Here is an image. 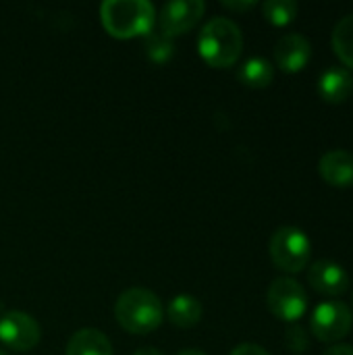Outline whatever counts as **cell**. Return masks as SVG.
<instances>
[{"label": "cell", "instance_id": "1", "mask_svg": "<svg viewBox=\"0 0 353 355\" xmlns=\"http://www.w3.org/2000/svg\"><path fill=\"white\" fill-rule=\"evenodd\" d=\"M243 50V35L235 21L214 17L204 23L198 35L200 56L214 69H229L237 62Z\"/></svg>", "mask_w": 353, "mask_h": 355}, {"label": "cell", "instance_id": "2", "mask_svg": "<svg viewBox=\"0 0 353 355\" xmlns=\"http://www.w3.org/2000/svg\"><path fill=\"white\" fill-rule=\"evenodd\" d=\"M117 322L131 335H148L164 320V306L150 289L133 287L119 295L114 304Z\"/></svg>", "mask_w": 353, "mask_h": 355}, {"label": "cell", "instance_id": "3", "mask_svg": "<svg viewBox=\"0 0 353 355\" xmlns=\"http://www.w3.org/2000/svg\"><path fill=\"white\" fill-rule=\"evenodd\" d=\"M104 29L119 40L148 35L156 21V8L148 0H106L100 6Z\"/></svg>", "mask_w": 353, "mask_h": 355}, {"label": "cell", "instance_id": "4", "mask_svg": "<svg viewBox=\"0 0 353 355\" xmlns=\"http://www.w3.org/2000/svg\"><path fill=\"white\" fill-rule=\"evenodd\" d=\"M268 252L273 264L279 270L287 275H298L306 270V266L310 264L312 241L298 227H281L273 233Z\"/></svg>", "mask_w": 353, "mask_h": 355}, {"label": "cell", "instance_id": "5", "mask_svg": "<svg viewBox=\"0 0 353 355\" xmlns=\"http://www.w3.org/2000/svg\"><path fill=\"white\" fill-rule=\"evenodd\" d=\"M353 314L347 304L329 300L314 308L310 331L320 343H337L352 333Z\"/></svg>", "mask_w": 353, "mask_h": 355}, {"label": "cell", "instance_id": "6", "mask_svg": "<svg viewBox=\"0 0 353 355\" xmlns=\"http://www.w3.org/2000/svg\"><path fill=\"white\" fill-rule=\"evenodd\" d=\"M266 304L273 316H277L279 320L298 322L308 312V293L295 279L281 277L270 283Z\"/></svg>", "mask_w": 353, "mask_h": 355}, {"label": "cell", "instance_id": "7", "mask_svg": "<svg viewBox=\"0 0 353 355\" xmlns=\"http://www.w3.org/2000/svg\"><path fill=\"white\" fill-rule=\"evenodd\" d=\"M42 329L25 312H6L0 316V343L12 352H29L40 343Z\"/></svg>", "mask_w": 353, "mask_h": 355}, {"label": "cell", "instance_id": "8", "mask_svg": "<svg viewBox=\"0 0 353 355\" xmlns=\"http://www.w3.org/2000/svg\"><path fill=\"white\" fill-rule=\"evenodd\" d=\"M206 10V4L202 0H175V2H166L160 8L158 15V25L160 31L169 37L181 35L189 29H193L202 15Z\"/></svg>", "mask_w": 353, "mask_h": 355}, {"label": "cell", "instance_id": "9", "mask_svg": "<svg viewBox=\"0 0 353 355\" xmlns=\"http://www.w3.org/2000/svg\"><path fill=\"white\" fill-rule=\"evenodd\" d=\"M310 287L325 297H339L350 289V275L345 268L333 260H318L310 264L308 270Z\"/></svg>", "mask_w": 353, "mask_h": 355}, {"label": "cell", "instance_id": "10", "mask_svg": "<svg viewBox=\"0 0 353 355\" xmlns=\"http://www.w3.org/2000/svg\"><path fill=\"white\" fill-rule=\"evenodd\" d=\"M312 58V44L302 33H285L275 44V60L283 73H300Z\"/></svg>", "mask_w": 353, "mask_h": 355}, {"label": "cell", "instance_id": "11", "mask_svg": "<svg viewBox=\"0 0 353 355\" xmlns=\"http://www.w3.org/2000/svg\"><path fill=\"white\" fill-rule=\"evenodd\" d=\"M318 171L322 181L333 187H353V154L347 150L327 152L318 162Z\"/></svg>", "mask_w": 353, "mask_h": 355}, {"label": "cell", "instance_id": "12", "mask_svg": "<svg viewBox=\"0 0 353 355\" xmlns=\"http://www.w3.org/2000/svg\"><path fill=\"white\" fill-rule=\"evenodd\" d=\"M318 94L331 104H341L353 94V75L343 67H331L322 71L318 79Z\"/></svg>", "mask_w": 353, "mask_h": 355}, {"label": "cell", "instance_id": "13", "mask_svg": "<svg viewBox=\"0 0 353 355\" xmlns=\"http://www.w3.org/2000/svg\"><path fill=\"white\" fill-rule=\"evenodd\" d=\"M64 355H114V352L104 333L98 329H81L69 339Z\"/></svg>", "mask_w": 353, "mask_h": 355}, {"label": "cell", "instance_id": "14", "mask_svg": "<svg viewBox=\"0 0 353 355\" xmlns=\"http://www.w3.org/2000/svg\"><path fill=\"white\" fill-rule=\"evenodd\" d=\"M204 308L202 304L187 293L175 295L166 308V316L171 320V324H175L177 329H191L202 320Z\"/></svg>", "mask_w": 353, "mask_h": 355}, {"label": "cell", "instance_id": "15", "mask_svg": "<svg viewBox=\"0 0 353 355\" xmlns=\"http://www.w3.org/2000/svg\"><path fill=\"white\" fill-rule=\"evenodd\" d=\"M273 77H275V67L262 56H254L246 60L239 69V81L254 89L268 87L273 83Z\"/></svg>", "mask_w": 353, "mask_h": 355}, {"label": "cell", "instance_id": "16", "mask_svg": "<svg viewBox=\"0 0 353 355\" xmlns=\"http://www.w3.org/2000/svg\"><path fill=\"white\" fill-rule=\"evenodd\" d=\"M331 40L339 60L353 71V12L337 21Z\"/></svg>", "mask_w": 353, "mask_h": 355}, {"label": "cell", "instance_id": "17", "mask_svg": "<svg viewBox=\"0 0 353 355\" xmlns=\"http://www.w3.org/2000/svg\"><path fill=\"white\" fill-rule=\"evenodd\" d=\"M144 48H146V54L152 62L156 64H164L173 58L175 54V42L173 37L164 35L162 31H150L146 37H144Z\"/></svg>", "mask_w": 353, "mask_h": 355}, {"label": "cell", "instance_id": "18", "mask_svg": "<svg viewBox=\"0 0 353 355\" xmlns=\"http://www.w3.org/2000/svg\"><path fill=\"white\" fill-rule=\"evenodd\" d=\"M264 19L275 27H285L298 17V2L293 0H266L262 4Z\"/></svg>", "mask_w": 353, "mask_h": 355}, {"label": "cell", "instance_id": "19", "mask_svg": "<svg viewBox=\"0 0 353 355\" xmlns=\"http://www.w3.org/2000/svg\"><path fill=\"white\" fill-rule=\"evenodd\" d=\"M231 355H270L264 347H260V345H256V343H241V345H237Z\"/></svg>", "mask_w": 353, "mask_h": 355}, {"label": "cell", "instance_id": "20", "mask_svg": "<svg viewBox=\"0 0 353 355\" xmlns=\"http://www.w3.org/2000/svg\"><path fill=\"white\" fill-rule=\"evenodd\" d=\"M223 6H227V8H231V10H237V12H246V10H250V8H254L256 2H254V0H243V2H241V0H239V2H237V0H235V2H233V0H225Z\"/></svg>", "mask_w": 353, "mask_h": 355}, {"label": "cell", "instance_id": "21", "mask_svg": "<svg viewBox=\"0 0 353 355\" xmlns=\"http://www.w3.org/2000/svg\"><path fill=\"white\" fill-rule=\"evenodd\" d=\"M322 355H353V347L352 345H333Z\"/></svg>", "mask_w": 353, "mask_h": 355}, {"label": "cell", "instance_id": "22", "mask_svg": "<svg viewBox=\"0 0 353 355\" xmlns=\"http://www.w3.org/2000/svg\"><path fill=\"white\" fill-rule=\"evenodd\" d=\"M133 355H164L162 352H158L156 347H141V349H137Z\"/></svg>", "mask_w": 353, "mask_h": 355}, {"label": "cell", "instance_id": "23", "mask_svg": "<svg viewBox=\"0 0 353 355\" xmlns=\"http://www.w3.org/2000/svg\"><path fill=\"white\" fill-rule=\"evenodd\" d=\"M177 355H206L204 352H198V349H185V352H179Z\"/></svg>", "mask_w": 353, "mask_h": 355}, {"label": "cell", "instance_id": "24", "mask_svg": "<svg viewBox=\"0 0 353 355\" xmlns=\"http://www.w3.org/2000/svg\"><path fill=\"white\" fill-rule=\"evenodd\" d=\"M0 355H8V354H6V352H2V349H0Z\"/></svg>", "mask_w": 353, "mask_h": 355}]
</instances>
